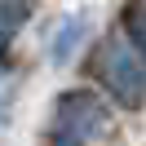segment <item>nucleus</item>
Listing matches in <instances>:
<instances>
[{"mask_svg": "<svg viewBox=\"0 0 146 146\" xmlns=\"http://www.w3.org/2000/svg\"><path fill=\"white\" fill-rule=\"evenodd\" d=\"M98 71H102V84H106L124 106L146 102V66H142V58H137L133 49H124L119 40H115V44H106Z\"/></svg>", "mask_w": 146, "mask_h": 146, "instance_id": "f257e3e1", "label": "nucleus"}, {"mask_svg": "<svg viewBox=\"0 0 146 146\" xmlns=\"http://www.w3.org/2000/svg\"><path fill=\"white\" fill-rule=\"evenodd\" d=\"M58 115H62L66 137H80V133H102V128H106V111H102L98 102L89 98V93H71V98L58 106Z\"/></svg>", "mask_w": 146, "mask_h": 146, "instance_id": "f03ea898", "label": "nucleus"}, {"mask_svg": "<svg viewBox=\"0 0 146 146\" xmlns=\"http://www.w3.org/2000/svg\"><path fill=\"white\" fill-rule=\"evenodd\" d=\"M58 146H80V142H75V137H66V142H58Z\"/></svg>", "mask_w": 146, "mask_h": 146, "instance_id": "7ed1b4c3", "label": "nucleus"}]
</instances>
